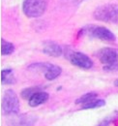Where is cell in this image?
Returning a JSON list of instances; mask_svg holds the SVG:
<instances>
[{
    "mask_svg": "<svg viewBox=\"0 0 118 126\" xmlns=\"http://www.w3.org/2000/svg\"><path fill=\"white\" fill-rule=\"evenodd\" d=\"M48 100V94L44 91H38L33 94L28 100V104L31 107H37L45 103Z\"/></svg>",
    "mask_w": 118,
    "mask_h": 126,
    "instance_id": "obj_9",
    "label": "cell"
},
{
    "mask_svg": "<svg viewBox=\"0 0 118 126\" xmlns=\"http://www.w3.org/2000/svg\"><path fill=\"white\" fill-rule=\"evenodd\" d=\"M94 16L98 20L105 22H118V5L115 4H105L96 9Z\"/></svg>",
    "mask_w": 118,
    "mask_h": 126,
    "instance_id": "obj_1",
    "label": "cell"
},
{
    "mask_svg": "<svg viewBox=\"0 0 118 126\" xmlns=\"http://www.w3.org/2000/svg\"><path fill=\"white\" fill-rule=\"evenodd\" d=\"M37 118L33 114L25 113V114L15 115V118H13L10 121V126H33Z\"/></svg>",
    "mask_w": 118,
    "mask_h": 126,
    "instance_id": "obj_7",
    "label": "cell"
},
{
    "mask_svg": "<svg viewBox=\"0 0 118 126\" xmlns=\"http://www.w3.org/2000/svg\"><path fill=\"white\" fill-rule=\"evenodd\" d=\"M95 99H97V94L95 92H89V93L82 95L80 98H78L75 101V103L76 104H83L84 105V104H87L89 102L95 100Z\"/></svg>",
    "mask_w": 118,
    "mask_h": 126,
    "instance_id": "obj_12",
    "label": "cell"
},
{
    "mask_svg": "<svg viewBox=\"0 0 118 126\" xmlns=\"http://www.w3.org/2000/svg\"><path fill=\"white\" fill-rule=\"evenodd\" d=\"M98 57L100 61L104 64L105 66L107 65H113L117 64L118 61V51L114 48L110 47H105L99 51Z\"/></svg>",
    "mask_w": 118,
    "mask_h": 126,
    "instance_id": "obj_6",
    "label": "cell"
},
{
    "mask_svg": "<svg viewBox=\"0 0 118 126\" xmlns=\"http://www.w3.org/2000/svg\"><path fill=\"white\" fill-rule=\"evenodd\" d=\"M69 60L71 61L72 64H74V66H77L82 69H90L93 66L92 60L82 52L71 51L70 55H69Z\"/></svg>",
    "mask_w": 118,
    "mask_h": 126,
    "instance_id": "obj_5",
    "label": "cell"
},
{
    "mask_svg": "<svg viewBox=\"0 0 118 126\" xmlns=\"http://www.w3.org/2000/svg\"><path fill=\"white\" fill-rule=\"evenodd\" d=\"M1 50H2V54L3 55H9L11 53L14 52L15 47L12 43L5 41L4 39L2 40V45H1Z\"/></svg>",
    "mask_w": 118,
    "mask_h": 126,
    "instance_id": "obj_14",
    "label": "cell"
},
{
    "mask_svg": "<svg viewBox=\"0 0 118 126\" xmlns=\"http://www.w3.org/2000/svg\"><path fill=\"white\" fill-rule=\"evenodd\" d=\"M43 51L45 54H47V55L57 57V56H60L62 54L63 49H62V47H60L59 45L53 43V42H47V43H44V44Z\"/></svg>",
    "mask_w": 118,
    "mask_h": 126,
    "instance_id": "obj_8",
    "label": "cell"
},
{
    "mask_svg": "<svg viewBox=\"0 0 118 126\" xmlns=\"http://www.w3.org/2000/svg\"><path fill=\"white\" fill-rule=\"evenodd\" d=\"M114 84H115L116 86H118V79H116V80H115V82H114Z\"/></svg>",
    "mask_w": 118,
    "mask_h": 126,
    "instance_id": "obj_16",
    "label": "cell"
},
{
    "mask_svg": "<svg viewBox=\"0 0 118 126\" xmlns=\"http://www.w3.org/2000/svg\"><path fill=\"white\" fill-rule=\"evenodd\" d=\"M60 74H61V68L59 66L49 64L46 71L44 72V77L48 80H52V79H56Z\"/></svg>",
    "mask_w": 118,
    "mask_h": 126,
    "instance_id": "obj_10",
    "label": "cell"
},
{
    "mask_svg": "<svg viewBox=\"0 0 118 126\" xmlns=\"http://www.w3.org/2000/svg\"><path fill=\"white\" fill-rule=\"evenodd\" d=\"M86 33H88L92 37L98 38L103 41H114L115 40L114 34L103 26H96V25L89 26L86 28Z\"/></svg>",
    "mask_w": 118,
    "mask_h": 126,
    "instance_id": "obj_4",
    "label": "cell"
},
{
    "mask_svg": "<svg viewBox=\"0 0 118 126\" xmlns=\"http://www.w3.org/2000/svg\"><path fill=\"white\" fill-rule=\"evenodd\" d=\"M2 110L5 114H17L19 110V101L12 89L5 91L2 99Z\"/></svg>",
    "mask_w": 118,
    "mask_h": 126,
    "instance_id": "obj_3",
    "label": "cell"
},
{
    "mask_svg": "<svg viewBox=\"0 0 118 126\" xmlns=\"http://www.w3.org/2000/svg\"><path fill=\"white\" fill-rule=\"evenodd\" d=\"M47 0H23L22 11L28 17H38L44 13Z\"/></svg>",
    "mask_w": 118,
    "mask_h": 126,
    "instance_id": "obj_2",
    "label": "cell"
},
{
    "mask_svg": "<svg viewBox=\"0 0 118 126\" xmlns=\"http://www.w3.org/2000/svg\"><path fill=\"white\" fill-rule=\"evenodd\" d=\"M105 105V102L103 100H100V99H95L91 102H89L87 104H84L82 106L83 110H88V109H96V108H101Z\"/></svg>",
    "mask_w": 118,
    "mask_h": 126,
    "instance_id": "obj_13",
    "label": "cell"
},
{
    "mask_svg": "<svg viewBox=\"0 0 118 126\" xmlns=\"http://www.w3.org/2000/svg\"><path fill=\"white\" fill-rule=\"evenodd\" d=\"M38 91H40V88H38V87H30V88H26V89L22 90L21 96H22L24 99L29 100L30 97H31L33 94H35L36 92H38Z\"/></svg>",
    "mask_w": 118,
    "mask_h": 126,
    "instance_id": "obj_15",
    "label": "cell"
},
{
    "mask_svg": "<svg viewBox=\"0 0 118 126\" xmlns=\"http://www.w3.org/2000/svg\"><path fill=\"white\" fill-rule=\"evenodd\" d=\"M1 80L3 84H12L15 81L14 73L11 69H4L1 72Z\"/></svg>",
    "mask_w": 118,
    "mask_h": 126,
    "instance_id": "obj_11",
    "label": "cell"
}]
</instances>
